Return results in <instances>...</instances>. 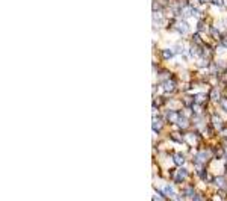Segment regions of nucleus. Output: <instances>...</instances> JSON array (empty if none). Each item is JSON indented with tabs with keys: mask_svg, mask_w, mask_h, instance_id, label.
I'll return each mask as SVG.
<instances>
[{
	"mask_svg": "<svg viewBox=\"0 0 227 201\" xmlns=\"http://www.w3.org/2000/svg\"><path fill=\"white\" fill-rule=\"evenodd\" d=\"M164 192L166 193V195H173V192H174V191H173V187H171V186H165Z\"/></svg>",
	"mask_w": 227,
	"mask_h": 201,
	"instance_id": "1",
	"label": "nucleus"
},
{
	"mask_svg": "<svg viewBox=\"0 0 227 201\" xmlns=\"http://www.w3.org/2000/svg\"><path fill=\"white\" fill-rule=\"evenodd\" d=\"M164 55H165V58H166V59H170V58H171V51H170V50H166V51L164 53Z\"/></svg>",
	"mask_w": 227,
	"mask_h": 201,
	"instance_id": "3",
	"label": "nucleus"
},
{
	"mask_svg": "<svg viewBox=\"0 0 227 201\" xmlns=\"http://www.w3.org/2000/svg\"><path fill=\"white\" fill-rule=\"evenodd\" d=\"M174 159L177 160V163H182V162H183V156H180V154H176Z\"/></svg>",
	"mask_w": 227,
	"mask_h": 201,
	"instance_id": "2",
	"label": "nucleus"
}]
</instances>
